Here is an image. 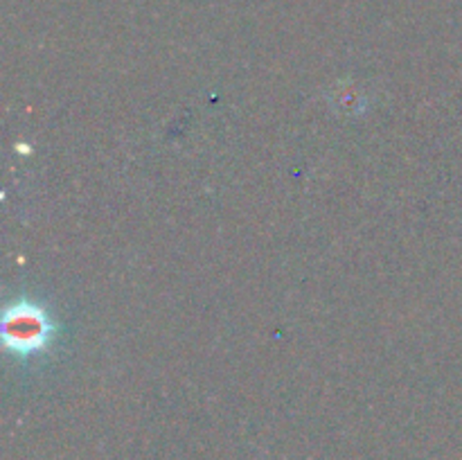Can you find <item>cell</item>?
<instances>
[{"mask_svg": "<svg viewBox=\"0 0 462 460\" xmlns=\"http://www.w3.org/2000/svg\"><path fill=\"white\" fill-rule=\"evenodd\" d=\"M50 320L39 305L16 302L5 311L3 336L5 343L16 354H32L43 350L50 341Z\"/></svg>", "mask_w": 462, "mask_h": 460, "instance_id": "6da1fadb", "label": "cell"}]
</instances>
